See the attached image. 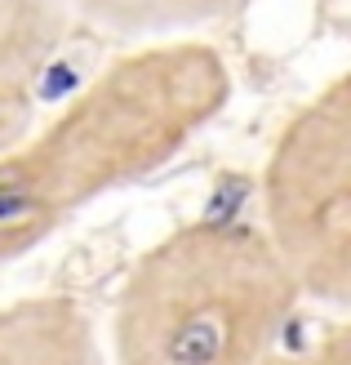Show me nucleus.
<instances>
[{"label":"nucleus","mask_w":351,"mask_h":365,"mask_svg":"<svg viewBox=\"0 0 351 365\" xmlns=\"http://www.w3.org/2000/svg\"><path fill=\"white\" fill-rule=\"evenodd\" d=\"M67 31L63 0H0V89H23L41 71Z\"/></svg>","instance_id":"39448f33"},{"label":"nucleus","mask_w":351,"mask_h":365,"mask_svg":"<svg viewBox=\"0 0 351 365\" xmlns=\"http://www.w3.org/2000/svg\"><path fill=\"white\" fill-rule=\"evenodd\" d=\"M267 245L303 299L342 307L351 294V98L334 81L289 120L263 178Z\"/></svg>","instance_id":"7ed1b4c3"},{"label":"nucleus","mask_w":351,"mask_h":365,"mask_svg":"<svg viewBox=\"0 0 351 365\" xmlns=\"http://www.w3.org/2000/svg\"><path fill=\"white\" fill-rule=\"evenodd\" d=\"M267 365H351V348H347V325H329L320 339L303 343V348H285L276 352Z\"/></svg>","instance_id":"0eeeda50"},{"label":"nucleus","mask_w":351,"mask_h":365,"mask_svg":"<svg viewBox=\"0 0 351 365\" xmlns=\"http://www.w3.org/2000/svg\"><path fill=\"white\" fill-rule=\"evenodd\" d=\"M0 365H112L80 303L41 294L0 307Z\"/></svg>","instance_id":"20e7f679"},{"label":"nucleus","mask_w":351,"mask_h":365,"mask_svg":"<svg viewBox=\"0 0 351 365\" xmlns=\"http://www.w3.org/2000/svg\"><path fill=\"white\" fill-rule=\"evenodd\" d=\"M227 71L205 45L116 58L41 130L0 152V263L49 241L71 214L160 165L218 116Z\"/></svg>","instance_id":"f257e3e1"},{"label":"nucleus","mask_w":351,"mask_h":365,"mask_svg":"<svg viewBox=\"0 0 351 365\" xmlns=\"http://www.w3.org/2000/svg\"><path fill=\"white\" fill-rule=\"evenodd\" d=\"M31 130V94L23 89H0V152L14 138H23Z\"/></svg>","instance_id":"6e6552de"},{"label":"nucleus","mask_w":351,"mask_h":365,"mask_svg":"<svg viewBox=\"0 0 351 365\" xmlns=\"http://www.w3.org/2000/svg\"><path fill=\"white\" fill-rule=\"evenodd\" d=\"M303 289L263 227L200 218L134 263L112 317V365H267Z\"/></svg>","instance_id":"f03ea898"},{"label":"nucleus","mask_w":351,"mask_h":365,"mask_svg":"<svg viewBox=\"0 0 351 365\" xmlns=\"http://www.w3.org/2000/svg\"><path fill=\"white\" fill-rule=\"evenodd\" d=\"M63 5L116 31H164L218 18L236 0H63Z\"/></svg>","instance_id":"423d86ee"}]
</instances>
